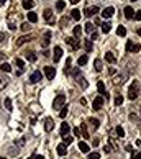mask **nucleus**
<instances>
[{
    "label": "nucleus",
    "instance_id": "16",
    "mask_svg": "<svg viewBox=\"0 0 141 159\" xmlns=\"http://www.w3.org/2000/svg\"><path fill=\"white\" fill-rule=\"evenodd\" d=\"M76 81H77V84H79V85H81L82 89H87V87H89L87 81H86V79H84L82 76H77V77H76Z\"/></svg>",
    "mask_w": 141,
    "mask_h": 159
},
{
    "label": "nucleus",
    "instance_id": "50",
    "mask_svg": "<svg viewBox=\"0 0 141 159\" xmlns=\"http://www.w3.org/2000/svg\"><path fill=\"white\" fill-rule=\"evenodd\" d=\"M97 38H99V35H97L95 31H94V33H92V40H90V41H95Z\"/></svg>",
    "mask_w": 141,
    "mask_h": 159
},
{
    "label": "nucleus",
    "instance_id": "1",
    "mask_svg": "<svg viewBox=\"0 0 141 159\" xmlns=\"http://www.w3.org/2000/svg\"><path fill=\"white\" fill-rule=\"evenodd\" d=\"M138 92H140V84L133 82L131 87H130V92H128V98H130V100H135V98L138 97Z\"/></svg>",
    "mask_w": 141,
    "mask_h": 159
},
{
    "label": "nucleus",
    "instance_id": "48",
    "mask_svg": "<svg viewBox=\"0 0 141 159\" xmlns=\"http://www.w3.org/2000/svg\"><path fill=\"white\" fill-rule=\"evenodd\" d=\"M131 159H141V153H138V154H135V153H133V156H131Z\"/></svg>",
    "mask_w": 141,
    "mask_h": 159
},
{
    "label": "nucleus",
    "instance_id": "59",
    "mask_svg": "<svg viewBox=\"0 0 141 159\" xmlns=\"http://www.w3.org/2000/svg\"><path fill=\"white\" fill-rule=\"evenodd\" d=\"M131 2H136V0H131Z\"/></svg>",
    "mask_w": 141,
    "mask_h": 159
},
{
    "label": "nucleus",
    "instance_id": "49",
    "mask_svg": "<svg viewBox=\"0 0 141 159\" xmlns=\"http://www.w3.org/2000/svg\"><path fill=\"white\" fill-rule=\"evenodd\" d=\"M5 38H7V36L3 35V33H2V31H0V43H3V41H5Z\"/></svg>",
    "mask_w": 141,
    "mask_h": 159
},
{
    "label": "nucleus",
    "instance_id": "10",
    "mask_svg": "<svg viewBox=\"0 0 141 159\" xmlns=\"http://www.w3.org/2000/svg\"><path fill=\"white\" fill-rule=\"evenodd\" d=\"M113 13H115V8H113V7H107V8H103V12H102V16H103V18H112Z\"/></svg>",
    "mask_w": 141,
    "mask_h": 159
},
{
    "label": "nucleus",
    "instance_id": "29",
    "mask_svg": "<svg viewBox=\"0 0 141 159\" xmlns=\"http://www.w3.org/2000/svg\"><path fill=\"white\" fill-rule=\"evenodd\" d=\"M82 36V26H74V38H77V40H79V38H81Z\"/></svg>",
    "mask_w": 141,
    "mask_h": 159
},
{
    "label": "nucleus",
    "instance_id": "20",
    "mask_svg": "<svg viewBox=\"0 0 141 159\" xmlns=\"http://www.w3.org/2000/svg\"><path fill=\"white\" fill-rule=\"evenodd\" d=\"M26 18H28V21H30V23H36V21H38V15H36L35 12H28Z\"/></svg>",
    "mask_w": 141,
    "mask_h": 159
},
{
    "label": "nucleus",
    "instance_id": "37",
    "mask_svg": "<svg viewBox=\"0 0 141 159\" xmlns=\"http://www.w3.org/2000/svg\"><path fill=\"white\" fill-rule=\"evenodd\" d=\"M116 35H118V36H125L126 35V28H125V26H118V30H116Z\"/></svg>",
    "mask_w": 141,
    "mask_h": 159
},
{
    "label": "nucleus",
    "instance_id": "26",
    "mask_svg": "<svg viewBox=\"0 0 141 159\" xmlns=\"http://www.w3.org/2000/svg\"><path fill=\"white\" fill-rule=\"evenodd\" d=\"M84 48H86V51H87V53H90L92 49H94V44H92L90 40H84Z\"/></svg>",
    "mask_w": 141,
    "mask_h": 159
},
{
    "label": "nucleus",
    "instance_id": "13",
    "mask_svg": "<svg viewBox=\"0 0 141 159\" xmlns=\"http://www.w3.org/2000/svg\"><path fill=\"white\" fill-rule=\"evenodd\" d=\"M61 57H62V48H61V46H56V48H54V61L59 62Z\"/></svg>",
    "mask_w": 141,
    "mask_h": 159
},
{
    "label": "nucleus",
    "instance_id": "3",
    "mask_svg": "<svg viewBox=\"0 0 141 159\" xmlns=\"http://www.w3.org/2000/svg\"><path fill=\"white\" fill-rule=\"evenodd\" d=\"M66 43H67V44L72 48V49H79V48H81V43H79V40H77V38H74V36L66 38Z\"/></svg>",
    "mask_w": 141,
    "mask_h": 159
},
{
    "label": "nucleus",
    "instance_id": "46",
    "mask_svg": "<svg viewBox=\"0 0 141 159\" xmlns=\"http://www.w3.org/2000/svg\"><path fill=\"white\" fill-rule=\"evenodd\" d=\"M123 103V97H116L115 98V105H121Z\"/></svg>",
    "mask_w": 141,
    "mask_h": 159
},
{
    "label": "nucleus",
    "instance_id": "28",
    "mask_svg": "<svg viewBox=\"0 0 141 159\" xmlns=\"http://www.w3.org/2000/svg\"><path fill=\"white\" fill-rule=\"evenodd\" d=\"M66 72H67V74H70V76H74V77L81 76V74H79V67H69Z\"/></svg>",
    "mask_w": 141,
    "mask_h": 159
},
{
    "label": "nucleus",
    "instance_id": "55",
    "mask_svg": "<svg viewBox=\"0 0 141 159\" xmlns=\"http://www.w3.org/2000/svg\"><path fill=\"white\" fill-rule=\"evenodd\" d=\"M70 3H74V5H76V3H79V2H81V0H69Z\"/></svg>",
    "mask_w": 141,
    "mask_h": 159
},
{
    "label": "nucleus",
    "instance_id": "54",
    "mask_svg": "<svg viewBox=\"0 0 141 159\" xmlns=\"http://www.w3.org/2000/svg\"><path fill=\"white\" fill-rule=\"evenodd\" d=\"M35 159H44V156H41V154H36Z\"/></svg>",
    "mask_w": 141,
    "mask_h": 159
},
{
    "label": "nucleus",
    "instance_id": "36",
    "mask_svg": "<svg viewBox=\"0 0 141 159\" xmlns=\"http://www.w3.org/2000/svg\"><path fill=\"white\" fill-rule=\"evenodd\" d=\"M115 131H116V136H120V138L125 136V130H123V126H116Z\"/></svg>",
    "mask_w": 141,
    "mask_h": 159
},
{
    "label": "nucleus",
    "instance_id": "51",
    "mask_svg": "<svg viewBox=\"0 0 141 159\" xmlns=\"http://www.w3.org/2000/svg\"><path fill=\"white\" fill-rule=\"evenodd\" d=\"M74 134H76V136H79V134H81V130H79V128H74Z\"/></svg>",
    "mask_w": 141,
    "mask_h": 159
},
{
    "label": "nucleus",
    "instance_id": "52",
    "mask_svg": "<svg viewBox=\"0 0 141 159\" xmlns=\"http://www.w3.org/2000/svg\"><path fill=\"white\" fill-rule=\"evenodd\" d=\"M23 144H25V138H21L20 141H18V146H23Z\"/></svg>",
    "mask_w": 141,
    "mask_h": 159
},
{
    "label": "nucleus",
    "instance_id": "33",
    "mask_svg": "<svg viewBox=\"0 0 141 159\" xmlns=\"http://www.w3.org/2000/svg\"><path fill=\"white\" fill-rule=\"evenodd\" d=\"M79 130H81V134L84 136V138H89V136H90V133H89V131H87V128H86V125H82Z\"/></svg>",
    "mask_w": 141,
    "mask_h": 159
},
{
    "label": "nucleus",
    "instance_id": "4",
    "mask_svg": "<svg viewBox=\"0 0 141 159\" xmlns=\"http://www.w3.org/2000/svg\"><path fill=\"white\" fill-rule=\"evenodd\" d=\"M43 71H44V76H46V79H48V81H53V79H54V76H56V69H54V67L46 66Z\"/></svg>",
    "mask_w": 141,
    "mask_h": 159
},
{
    "label": "nucleus",
    "instance_id": "15",
    "mask_svg": "<svg viewBox=\"0 0 141 159\" xmlns=\"http://www.w3.org/2000/svg\"><path fill=\"white\" fill-rule=\"evenodd\" d=\"M66 134H69V123L62 121V125H61V136H66Z\"/></svg>",
    "mask_w": 141,
    "mask_h": 159
},
{
    "label": "nucleus",
    "instance_id": "24",
    "mask_svg": "<svg viewBox=\"0 0 141 159\" xmlns=\"http://www.w3.org/2000/svg\"><path fill=\"white\" fill-rule=\"evenodd\" d=\"M21 5H23V8H26V10H31V8L35 7V2H33V0H23Z\"/></svg>",
    "mask_w": 141,
    "mask_h": 159
},
{
    "label": "nucleus",
    "instance_id": "31",
    "mask_svg": "<svg viewBox=\"0 0 141 159\" xmlns=\"http://www.w3.org/2000/svg\"><path fill=\"white\" fill-rule=\"evenodd\" d=\"M110 30H112L110 21H105V23H102V31H103V33H108Z\"/></svg>",
    "mask_w": 141,
    "mask_h": 159
},
{
    "label": "nucleus",
    "instance_id": "45",
    "mask_svg": "<svg viewBox=\"0 0 141 159\" xmlns=\"http://www.w3.org/2000/svg\"><path fill=\"white\" fill-rule=\"evenodd\" d=\"M66 115H67V107H66V105H64V107L61 108V112H59V117H61V118H66Z\"/></svg>",
    "mask_w": 141,
    "mask_h": 159
},
{
    "label": "nucleus",
    "instance_id": "40",
    "mask_svg": "<svg viewBox=\"0 0 141 159\" xmlns=\"http://www.w3.org/2000/svg\"><path fill=\"white\" fill-rule=\"evenodd\" d=\"M5 108L8 110V112H12V108H13L12 107V98H8V97L5 98Z\"/></svg>",
    "mask_w": 141,
    "mask_h": 159
},
{
    "label": "nucleus",
    "instance_id": "11",
    "mask_svg": "<svg viewBox=\"0 0 141 159\" xmlns=\"http://www.w3.org/2000/svg\"><path fill=\"white\" fill-rule=\"evenodd\" d=\"M97 90H99V93H102V97H103V98H108V93L105 92V85H103L102 81L97 82Z\"/></svg>",
    "mask_w": 141,
    "mask_h": 159
},
{
    "label": "nucleus",
    "instance_id": "7",
    "mask_svg": "<svg viewBox=\"0 0 141 159\" xmlns=\"http://www.w3.org/2000/svg\"><path fill=\"white\" fill-rule=\"evenodd\" d=\"M97 13H99V7H97V5L89 7V8L84 10V15H86V16H94V15H97Z\"/></svg>",
    "mask_w": 141,
    "mask_h": 159
},
{
    "label": "nucleus",
    "instance_id": "39",
    "mask_svg": "<svg viewBox=\"0 0 141 159\" xmlns=\"http://www.w3.org/2000/svg\"><path fill=\"white\" fill-rule=\"evenodd\" d=\"M89 120H90V125L94 128H99V126H100V121H99L97 118H89Z\"/></svg>",
    "mask_w": 141,
    "mask_h": 159
},
{
    "label": "nucleus",
    "instance_id": "2",
    "mask_svg": "<svg viewBox=\"0 0 141 159\" xmlns=\"http://www.w3.org/2000/svg\"><path fill=\"white\" fill-rule=\"evenodd\" d=\"M66 103V95L64 93H59L57 97L54 98V102H53V107H54V110H57V108H62Z\"/></svg>",
    "mask_w": 141,
    "mask_h": 159
},
{
    "label": "nucleus",
    "instance_id": "25",
    "mask_svg": "<svg viewBox=\"0 0 141 159\" xmlns=\"http://www.w3.org/2000/svg\"><path fill=\"white\" fill-rule=\"evenodd\" d=\"M79 149H81L82 153H89V151H90V146H89V144L87 143H84V141H81V143H79Z\"/></svg>",
    "mask_w": 141,
    "mask_h": 159
},
{
    "label": "nucleus",
    "instance_id": "38",
    "mask_svg": "<svg viewBox=\"0 0 141 159\" xmlns=\"http://www.w3.org/2000/svg\"><path fill=\"white\" fill-rule=\"evenodd\" d=\"M84 30H86L87 33H94V25H92L90 21H89V23H86V26H84Z\"/></svg>",
    "mask_w": 141,
    "mask_h": 159
},
{
    "label": "nucleus",
    "instance_id": "57",
    "mask_svg": "<svg viewBox=\"0 0 141 159\" xmlns=\"http://www.w3.org/2000/svg\"><path fill=\"white\" fill-rule=\"evenodd\" d=\"M136 33H138V35L141 36V28H138V31H136Z\"/></svg>",
    "mask_w": 141,
    "mask_h": 159
},
{
    "label": "nucleus",
    "instance_id": "19",
    "mask_svg": "<svg viewBox=\"0 0 141 159\" xmlns=\"http://www.w3.org/2000/svg\"><path fill=\"white\" fill-rule=\"evenodd\" d=\"M123 13H125V16H126V18H133V15H135V10H133V8H131V7L128 5V7H125Z\"/></svg>",
    "mask_w": 141,
    "mask_h": 159
},
{
    "label": "nucleus",
    "instance_id": "42",
    "mask_svg": "<svg viewBox=\"0 0 141 159\" xmlns=\"http://www.w3.org/2000/svg\"><path fill=\"white\" fill-rule=\"evenodd\" d=\"M89 156H87V159H100V154L99 153H87Z\"/></svg>",
    "mask_w": 141,
    "mask_h": 159
},
{
    "label": "nucleus",
    "instance_id": "30",
    "mask_svg": "<svg viewBox=\"0 0 141 159\" xmlns=\"http://www.w3.org/2000/svg\"><path fill=\"white\" fill-rule=\"evenodd\" d=\"M7 85H8V79L7 77H0V90H3Z\"/></svg>",
    "mask_w": 141,
    "mask_h": 159
},
{
    "label": "nucleus",
    "instance_id": "18",
    "mask_svg": "<svg viewBox=\"0 0 141 159\" xmlns=\"http://www.w3.org/2000/svg\"><path fill=\"white\" fill-rule=\"evenodd\" d=\"M15 66L18 67V71H20V72H23V69H25V62H23V59L15 57Z\"/></svg>",
    "mask_w": 141,
    "mask_h": 159
},
{
    "label": "nucleus",
    "instance_id": "43",
    "mask_svg": "<svg viewBox=\"0 0 141 159\" xmlns=\"http://www.w3.org/2000/svg\"><path fill=\"white\" fill-rule=\"evenodd\" d=\"M62 139H64V144H66V146L72 143V136H69V134H66V136H62Z\"/></svg>",
    "mask_w": 141,
    "mask_h": 159
},
{
    "label": "nucleus",
    "instance_id": "12",
    "mask_svg": "<svg viewBox=\"0 0 141 159\" xmlns=\"http://www.w3.org/2000/svg\"><path fill=\"white\" fill-rule=\"evenodd\" d=\"M53 128H54V120L48 117V118L44 120V130H46V131H51Z\"/></svg>",
    "mask_w": 141,
    "mask_h": 159
},
{
    "label": "nucleus",
    "instance_id": "14",
    "mask_svg": "<svg viewBox=\"0 0 141 159\" xmlns=\"http://www.w3.org/2000/svg\"><path fill=\"white\" fill-rule=\"evenodd\" d=\"M49 40H51V31H46L44 36H43V41H41V46L46 48L48 44H49Z\"/></svg>",
    "mask_w": 141,
    "mask_h": 159
},
{
    "label": "nucleus",
    "instance_id": "27",
    "mask_svg": "<svg viewBox=\"0 0 141 159\" xmlns=\"http://www.w3.org/2000/svg\"><path fill=\"white\" fill-rule=\"evenodd\" d=\"M64 8H66V2H64V0H57V2H56V10L62 12Z\"/></svg>",
    "mask_w": 141,
    "mask_h": 159
},
{
    "label": "nucleus",
    "instance_id": "21",
    "mask_svg": "<svg viewBox=\"0 0 141 159\" xmlns=\"http://www.w3.org/2000/svg\"><path fill=\"white\" fill-rule=\"evenodd\" d=\"M66 153H67V148H66V144H64V143L57 144V154H59V156H66Z\"/></svg>",
    "mask_w": 141,
    "mask_h": 159
},
{
    "label": "nucleus",
    "instance_id": "22",
    "mask_svg": "<svg viewBox=\"0 0 141 159\" xmlns=\"http://www.w3.org/2000/svg\"><path fill=\"white\" fill-rule=\"evenodd\" d=\"M44 20L53 23V10H51V8H46L44 10Z\"/></svg>",
    "mask_w": 141,
    "mask_h": 159
},
{
    "label": "nucleus",
    "instance_id": "23",
    "mask_svg": "<svg viewBox=\"0 0 141 159\" xmlns=\"http://www.w3.org/2000/svg\"><path fill=\"white\" fill-rule=\"evenodd\" d=\"M25 57L28 59L30 62H35L36 61V54H35V51H26L25 53Z\"/></svg>",
    "mask_w": 141,
    "mask_h": 159
},
{
    "label": "nucleus",
    "instance_id": "47",
    "mask_svg": "<svg viewBox=\"0 0 141 159\" xmlns=\"http://www.w3.org/2000/svg\"><path fill=\"white\" fill-rule=\"evenodd\" d=\"M133 16H135V20L141 21V10H140V12H136V13H135V15H133Z\"/></svg>",
    "mask_w": 141,
    "mask_h": 159
},
{
    "label": "nucleus",
    "instance_id": "34",
    "mask_svg": "<svg viewBox=\"0 0 141 159\" xmlns=\"http://www.w3.org/2000/svg\"><path fill=\"white\" fill-rule=\"evenodd\" d=\"M70 15H72V18H74V20H81V12L77 10V8H74V10L70 12Z\"/></svg>",
    "mask_w": 141,
    "mask_h": 159
},
{
    "label": "nucleus",
    "instance_id": "53",
    "mask_svg": "<svg viewBox=\"0 0 141 159\" xmlns=\"http://www.w3.org/2000/svg\"><path fill=\"white\" fill-rule=\"evenodd\" d=\"M79 102H81V105H86V103H87V100H86V98H81Z\"/></svg>",
    "mask_w": 141,
    "mask_h": 159
},
{
    "label": "nucleus",
    "instance_id": "6",
    "mask_svg": "<svg viewBox=\"0 0 141 159\" xmlns=\"http://www.w3.org/2000/svg\"><path fill=\"white\" fill-rule=\"evenodd\" d=\"M140 49H141L140 44H136V43L133 44V41H128V43H126V51H128V53H138Z\"/></svg>",
    "mask_w": 141,
    "mask_h": 159
},
{
    "label": "nucleus",
    "instance_id": "5",
    "mask_svg": "<svg viewBox=\"0 0 141 159\" xmlns=\"http://www.w3.org/2000/svg\"><path fill=\"white\" fill-rule=\"evenodd\" d=\"M103 100H105V98L102 97V95L95 97V98H94V102H92V108H94V110H100L102 105H103Z\"/></svg>",
    "mask_w": 141,
    "mask_h": 159
},
{
    "label": "nucleus",
    "instance_id": "56",
    "mask_svg": "<svg viewBox=\"0 0 141 159\" xmlns=\"http://www.w3.org/2000/svg\"><path fill=\"white\" fill-rule=\"evenodd\" d=\"M5 2H7V0H0V7L3 5V3H5Z\"/></svg>",
    "mask_w": 141,
    "mask_h": 159
},
{
    "label": "nucleus",
    "instance_id": "32",
    "mask_svg": "<svg viewBox=\"0 0 141 159\" xmlns=\"http://www.w3.org/2000/svg\"><path fill=\"white\" fill-rule=\"evenodd\" d=\"M87 59H89L87 54H82V56L77 59V64H79V66H84V64H87Z\"/></svg>",
    "mask_w": 141,
    "mask_h": 159
},
{
    "label": "nucleus",
    "instance_id": "35",
    "mask_svg": "<svg viewBox=\"0 0 141 159\" xmlns=\"http://www.w3.org/2000/svg\"><path fill=\"white\" fill-rule=\"evenodd\" d=\"M94 67H95L97 72L102 71V61H100V59H95V61H94Z\"/></svg>",
    "mask_w": 141,
    "mask_h": 159
},
{
    "label": "nucleus",
    "instance_id": "58",
    "mask_svg": "<svg viewBox=\"0 0 141 159\" xmlns=\"http://www.w3.org/2000/svg\"><path fill=\"white\" fill-rule=\"evenodd\" d=\"M0 159H7V158H3V156H2V158H0Z\"/></svg>",
    "mask_w": 141,
    "mask_h": 159
},
{
    "label": "nucleus",
    "instance_id": "41",
    "mask_svg": "<svg viewBox=\"0 0 141 159\" xmlns=\"http://www.w3.org/2000/svg\"><path fill=\"white\" fill-rule=\"evenodd\" d=\"M0 69H2V71H5V72H10L12 71V66H10V64H7V62H3V64L0 66Z\"/></svg>",
    "mask_w": 141,
    "mask_h": 159
},
{
    "label": "nucleus",
    "instance_id": "8",
    "mask_svg": "<svg viewBox=\"0 0 141 159\" xmlns=\"http://www.w3.org/2000/svg\"><path fill=\"white\" fill-rule=\"evenodd\" d=\"M33 40V35H25V36H20L18 40H16V46H21V44H25V43L31 41Z\"/></svg>",
    "mask_w": 141,
    "mask_h": 159
},
{
    "label": "nucleus",
    "instance_id": "9",
    "mask_svg": "<svg viewBox=\"0 0 141 159\" xmlns=\"http://www.w3.org/2000/svg\"><path fill=\"white\" fill-rule=\"evenodd\" d=\"M41 77H43V74H41L40 71H35V72H33V74L30 76V82H31V84L40 82V81H41Z\"/></svg>",
    "mask_w": 141,
    "mask_h": 159
},
{
    "label": "nucleus",
    "instance_id": "17",
    "mask_svg": "<svg viewBox=\"0 0 141 159\" xmlns=\"http://www.w3.org/2000/svg\"><path fill=\"white\" fill-rule=\"evenodd\" d=\"M105 61L110 62V64H115V62H116V57L113 56V53L108 51V53H105Z\"/></svg>",
    "mask_w": 141,
    "mask_h": 159
},
{
    "label": "nucleus",
    "instance_id": "44",
    "mask_svg": "<svg viewBox=\"0 0 141 159\" xmlns=\"http://www.w3.org/2000/svg\"><path fill=\"white\" fill-rule=\"evenodd\" d=\"M20 30H21V31H30V23H26V21H25V23H21V25H20Z\"/></svg>",
    "mask_w": 141,
    "mask_h": 159
}]
</instances>
